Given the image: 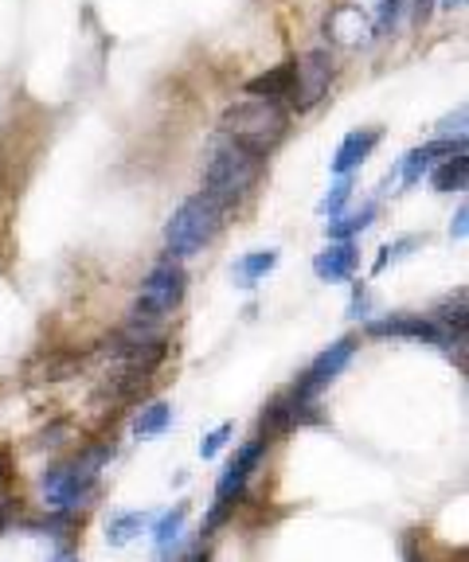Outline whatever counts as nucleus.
<instances>
[{
    "instance_id": "19",
    "label": "nucleus",
    "mask_w": 469,
    "mask_h": 562,
    "mask_svg": "<svg viewBox=\"0 0 469 562\" xmlns=\"http://www.w3.org/2000/svg\"><path fill=\"white\" fill-rule=\"evenodd\" d=\"M423 243H426V235H403V238H395V243H388L380 250V258H376V273H383L391 262H403V258H407L411 250H418Z\"/></svg>"
},
{
    "instance_id": "2",
    "label": "nucleus",
    "mask_w": 469,
    "mask_h": 562,
    "mask_svg": "<svg viewBox=\"0 0 469 562\" xmlns=\"http://www.w3.org/2000/svg\"><path fill=\"white\" fill-rule=\"evenodd\" d=\"M258 168H263V160L250 157L247 149H239L235 140L220 133L212 140V153H208V165H204V195L223 211L239 207L250 195V188H255Z\"/></svg>"
},
{
    "instance_id": "17",
    "label": "nucleus",
    "mask_w": 469,
    "mask_h": 562,
    "mask_svg": "<svg viewBox=\"0 0 469 562\" xmlns=\"http://www.w3.org/2000/svg\"><path fill=\"white\" fill-rule=\"evenodd\" d=\"M469 180V160L466 153H454V157H446L443 165L431 172V188L438 195H450V192H461Z\"/></svg>"
},
{
    "instance_id": "14",
    "label": "nucleus",
    "mask_w": 469,
    "mask_h": 562,
    "mask_svg": "<svg viewBox=\"0 0 469 562\" xmlns=\"http://www.w3.org/2000/svg\"><path fill=\"white\" fill-rule=\"evenodd\" d=\"M243 90H247L250 98H275V102H282L293 90V63H278V67L263 70V75L250 79Z\"/></svg>"
},
{
    "instance_id": "12",
    "label": "nucleus",
    "mask_w": 469,
    "mask_h": 562,
    "mask_svg": "<svg viewBox=\"0 0 469 562\" xmlns=\"http://www.w3.org/2000/svg\"><path fill=\"white\" fill-rule=\"evenodd\" d=\"M376 223V203H360L356 211H340L325 223V238L328 243H345V238H356L360 231H368Z\"/></svg>"
},
{
    "instance_id": "8",
    "label": "nucleus",
    "mask_w": 469,
    "mask_h": 562,
    "mask_svg": "<svg viewBox=\"0 0 469 562\" xmlns=\"http://www.w3.org/2000/svg\"><path fill=\"white\" fill-rule=\"evenodd\" d=\"M364 333L368 336H395V340H418V344H434V348H446L454 356L458 351V363H461V348L466 344H454L450 336L438 328L431 313L415 316V313H391L380 316V321H364Z\"/></svg>"
},
{
    "instance_id": "9",
    "label": "nucleus",
    "mask_w": 469,
    "mask_h": 562,
    "mask_svg": "<svg viewBox=\"0 0 469 562\" xmlns=\"http://www.w3.org/2000/svg\"><path fill=\"white\" fill-rule=\"evenodd\" d=\"M328 82H333V55L325 47H313L305 52L298 63H293V90H290V102L298 114L313 110L321 98L328 94Z\"/></svg>"
},
{
    "instance_id": "13",
    "label": "nucleus",
    "mask_w": 469,
    "mask_h": 562,
    "mask_svg": "<svg viewBox=\"0 0 469 562\" xmlns=\"http://www.w3.org/2000/svg\"><path fill=\"white\" fill-rule=\"evenodd\" d=\"M275 266H278L275 246H270V250H250V255H243L239 262L231 266V278H235V285H243V290H255L266 273H275Z\"/></svg>"
},
{
    "instance_id": "4",
    "label": "nucleus",
    "mask_w": 469,
    "mask_h": 562,
    "mask_svg": "<svg viewBox=\"0 0 469 562\" xmlns=\"http://www.w3.org/2000/svg\"><path fill=\"white\" fill-rule=\"evenodd\" d=\"M220 227H223V207H215L204 192L188 195L169 215V223H165V255L177 258V262L196 258L204 246H212Z\"/></svg>"
},
{
    "instance_id": "16",
    "label": "nucleus",
    "mask_w": 469,
    "mask_h": 562,
    "mask_svg": "<svg viewBox=\"0 0 469 562\" xmlns=\"http://www.w3.org/2000/svg\"><path fill=\"white\" fill-rule=\"evenodd\" d=\"M169 426H172V406L169 403H149V406H142V411L133 414V422H130V430H133V438H137V441L160 438V434L169 430Z\"/></svg>"
},
{
    "instance_id": "11",
    "label": "nucleus",
    "mask_w": 469,
    "mask_h": 562,
    "mask_svg": "<svg viewBox=\"0 0 469 562\" xmlns=\"http://www.w3.org/2000/svg\"><path fill=\"white\" fill-rule=\"evenodd\" d=\"M360 266V255H356V243L345 238V243H328L317 258H313V273L321 281H348Z\"/></svg>"
},
{
    "instance_id": "3",
    "label": "nucleus",
    "mask_w": 469,
    "mask_h": 562,
    "mask_svg": "<svg viewBox=\"0 0 469 562\" xmlns=\"http://www.w3.org/2000/svg\"><path fill=\"white\" fill-rule=\"evenodd\" d=\"M114 457V446H94L87 453L71 457V461H59L40 476V488H44V504L47 512H79L87 508V501L94 496L98 473Z\"/></svg>"
},
{
    "instance_id": "7",
    "label": "nucleus",
    "mask_w": 469,
    "mask_h": 562,
    "mask_svg": "<svg viewBox=\"0 0 469 562\" xmlns=\"http://www.w3.org/2000/svg\"><path fill=\"white\" fill-rule=\"evenodd\" d=\"M356 348H360V340H356V336H340V340H333L325 351H321L317 360L310 363V368L301 371L290 395L298 398V403H317L321 391H325V386L333 383V379H337L348 363H353Z\"/></svg>"
},
{
    "instance_id": "20",
    "label": "nucleus",
    "mask_w": 469,
    "mask_h": 562,
    "mask_svg": "<svg viewBox=\"0 0 469 562\" xmlns=\"http://www.w3.org/2000/svg\"><path fill=\"white\" fill-rule=\"evenodd\" d=\"M353 176H337V184L328 188V195L325 200H321V215H328V220H333V215H340V211H345V203L353 200Z\"/></svg>"
},
{
    "instance_id": "26",
    "label": "nucleus",
    "mask_w": 469,
    "mask_h": 562,
    "mask_svg": "<svg viewBox=\"0 0 469 562\" xmlns=\"http://www.w3.org/2000/svg\"><path fill=\"white\" fill-rule=\"evenodd\" d=\"M185 562H212V559H208V551H192V554H188Z\"/></svg>"
},
{
    "instance_id": "6",
    "label": "nucleus",
    "mask_w": 469,
    "mask_h": 562,
    "mask_svg": "<svg viewBox=\"0 0 469 562\" xmlns=\"http://www.w3.org/2000/svg\"><path fill=\"white\" fill-rule=\"evenodd\" d=\"M266 449H270V441L255 438V441H247V446H243L239 453L227 461L223 476L215 481V501H212V512H208V519H204V536H212L215 527L227 524V516L235 512V504H239L243 492H247L250 473L258 469V461L266 457Z\"/></svg>"
},
{
    "instance_id": "1",
    "label": "nucleus",
    "mask_w": 469,
    "mask_h": 562,
    "mask_svg": "<svg viewBox=\"0 0 469 562\" xmlns=\"http://www.w3.org/2000/svg\"><path fill=\"white\" fill-rule=\"evenodd\" d=\"M220 130L250 157L266 160L290 133V110L275 98H243V102H231L223 110Z\"/></svg>"
},
{
    "instance_id": "10",
    "label": "nucleus",
    "mask_w": 469,
    "mask_h": 562,
    "mask_svg": "<svg viewBox=\"0 0 469 562\" xmlns=\"http://www.w3.org/2000/svg\"><path fill=\"white\" fill-rule=\"evenodd\" d=\"M380 140H383V130H376V125H364V130H353V133H348V137L337 145V153H333V172H337V176H353V168H360L364 160L372 157Z\"/></svg>"
},
{
    "instance_id": "15",
    "label": "nucleus",
    "mask_w": 469,
    "mask_h": 562,
    "mask_svg": "<svg viewBox=\"0 0 469 562\" xmlns=\"http://www.w3.org/2000/svg\"><path fill=\"white\" fill-rule=\"evenodd\" d=\"M293 426V403L290 395H275L270 403L263 406V414H258V438L275 441L278 434H286Z\"/></svg>"
},
{
    "instance_id": "27",
    "label": "nucleus",
    "mask_w": 469,
    "mask_h": 562,
    "mask_svg": "<svg viewBox=\"0 0 469 562\" xmlns=\"http://www.w3.org/2000/svg\"><path fill=\"white\" fill-rule=\"evenodd\" d=\"M67 562H79V559H67Z\"/></svg>"
},
{
    "instance_id": "5",
    "label": "nucleus",
    "mask_w": 469,
    "mask_h": 562,
    "mask_svg": "<svg viewBox=\"0 0 469 562\" xmlns=\"http://www.w3.org/2000/svg\"><path fill=\"white\" fill-rule=\"evenodd\" d=\"M185 290H188V273L177 258H160L149 273H145L142 290H137V301H133V321H165L172 308L185 301Z\"/></svg>"
},
{
    "instance_id": "18",
    "label": "nucleus",
    "mask_w": 469,
    "mask_h": 562,
    "mask_svg": "<svg viewBox=\"0 0 469 562\" xmlns=\"http://www.w3.org/2000/svg\"><path fill=\"white\" fill-rule=\"evenodd\" d=\"M149 512H114L107 524V543L110 547H130L133 539L142 536L145 527H149Z\"/></svg>"
},
{
    "instance_id": "21",
    "label": "nucleus",
    "mask_w": 469,
    "mask_h": 562,
    "mask_svg": "<svg viewBox=\"0 0 469 562\" xmlns=\"http://www.w3.org/2000/svg\"><path fill=\"white\" fill-rule=\"evenodd\" d=\"M466 122H469V110L458 105L454 114H446L438 122V140H454V145H466Z\"/></svg>"
},
{
    "instance_id": "25",
    "label": "nucleus",
    "mask_w": 469,
    "mask_h": 562,
    "mask_svg": "<svg viewBox=\"0 0 469 562\" xmlns=\"http://www.w3.org/2000/svg\"><path fill=\"white\" fill-rule=\"evenodd\" d=\"M438 4H443L446 12H454V9H461V4H466V0H438Z\"/></svg>"
},
{
    "instance_id": "24",
    "label": "nucleus",
    "mask_w": 469,
    "mask_h": 562,
    "mask_svg": "<svg viewBox=\"0 0 469 562\" xmlns=\"http://www.w3.org/2000/svg\"><path fill=\"white\" fill-rule=\"evenodd\" d=\"M466 220H469V207H466V203H461L458 215H454V220H450V238H458V243H461V238H466Z\"/></svg>"
},
{
    "instance_id": "23",
    "label": "nucleus",
    "mask_w": 469,
    "mask_h": 562,
    "mask_svg": "<svg viewBox=\"0 0 469 562\" xmlns=\"http://www.w3.org/2000/svg\"><path fill=\"white\" fill-rule=\"evenodd\" d=\"M348 316H353V321H368V316H372V297H368V290H364V285H356V290H353Z\"/></svg>"
},
{
    "instance_id": "22",
    "label": "nucleus",
    "mask_w": 469,
    "mask_h": 562,
    "mask_svg": "<svg viewBox=\"0 0 469 562\" xmlns=\"http://www.w3.org/2000/svg\"><path fill=\"white\" fill-rule=\"evenodd\" d=\"M231 434H235V426H231V422H223V426H215L212 434H204V441H200V457H204V461H212V457H220V449L227 446Z\"/></svg>"
}]
</instances>
